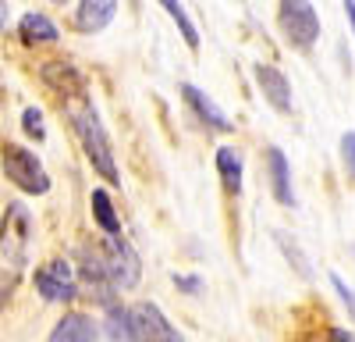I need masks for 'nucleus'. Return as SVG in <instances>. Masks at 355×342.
<instances>
[{"instance_id": "obj_1", "label": "nucleus", "mask_w": 355, "mask_h": 342, "mask_svg": "<svg viewBox=\"0 0 355 342\" xmlns=\"http://www.w3.org/2000/svg\"><path fill=\"white\" fill-rule=\"evenodd\" d=\"M68 118H71V125H75V132H78V139H82V150H85L89 164H93L110 186H117V182H121V175H117L114 150H110V136H107V129H103V122H100L96 107L89 104V100L68 104Z\"/></svg>"}, {"instance_id": "obj_2", "label": "nucleus", "mask_w": 355, "mask_h": 342, "mask_svg": "<svg viewBox=\"0 0 355 342\" xmlns=\"http://www.w3.org/2000/svg\"><path fill=\"white\" fill-rule=\"evenodd\" d=\"M100 256H103L107 282L114 285V289H135L139 285L142 261H139V253L132 250V243L125 236H107L103 246H100Z\"/></svg>"}, {"instance_id": "obj_3", "label": "nucleus", "mask_w": 355, "mask_h": 342, "mask_svg": "<svg viewBox=\"0 0 355 342\" xmlns=\"http://www.w3.org/2000/svg\"><path fill=\"white\" fill-rule=\"evenodd\" d=\"M0 164H4V175L21 189V193H33V196H43L50 193V175L43 171L40 157L33 150L18 147V142H8L4 154H0Z\"/></svg>"}, {"instance_id": "obj_4", "label": "nucleus", "mask_w": 355, "mask_h": 342, "mask_svg": "<svg viewBox=\"0 0 355 342\" xmlns=\"http://www.w3.org/2000/svg\"><path fill=\"white\" fill-rule=\"evenodd\" d=\"M277 22H281V33L295 50H309L320 40V15L313 4L306 0H284L277 8Z\"/></svg>"}, {"instance_id": "obj_5", "label": "nucleus", "mask_w": 355, "mask_h": 342, "mask_svg": "<svg viewBox=\"0 0 355 342\" xmlns=\"http://www.w3.org/2000/svg\"><path fill=\"white\" fill-rule=\"evenodd\" d=\"M128 318H132L135 342H185L182 335L171 328V321L164 318V310L157 303H132Z\"/></svg>"}, {"instance_id": "obj_6", "label": "nucleus", "mask_w": 355, "mask_h": 342, "mask_svg": "<svg viewBox=\"0 0 355 342\" xmlns=\"http://www.w3.org/2000/svg\"><path fill=\"white\" fill-rule=\"evenodd\" d=\"M36 289L50 303H68L75 296V275L68 261H50L36 271Z\"/></svg>"}, {"instance_id": "obj_7", "label": "nucleus", "mask_w": 355, "mask_h": 342, "mask_svg": "<svg viewBox=\"0 0 355 342\" xmlns=\"http://www.w3.org/2000/svg\"><path fill=\"white\" fill-rule=\"evenodd\" d=\"M256 82H259V90H263L266 104H270L274 111L291 114V107H295V100H291V82L284 79L281 68H274V65H259V68H256Z\"/></svg>"}, {"instance_id": "obj_8", "label": "nucleus", "mask_w": 355, "mask_h": 342, "mask_svg": "<svg viewBox=\"0 0 355 342\" xmlns=\"http://www.w3.org/2000/svg\"><path fill=\"white\" fill-rule=\"evenodd\" d=\"M182 97H185V104L199 114V118L206 122V125H210V129H217V132H231L234 125H231V118H227V114L210 100V97H206L202 90H199V86H192V82H182Z\"/></svg>"}, {"instance_id": "obj_9", "label": "nucleus", "mask_w": 355, "mask_h": 342, "mask_svg": "<svg viewBox=\"0 0 355 342\" xmlns=\"http://www.w3.org/2000/svg\"><path fill=\"white\" fill-rule=\"evenodd\" d=\"M266 168H270V193L281 207H295V189H291V168H288V157L270 147L266 150Z\"/></svg>"}, {"instance_id": "obj_10", "label": "nucleus", "mask_w": 355, "mask_h": 342, "mask_svg": "<svg viewBox=\"0 0 355 342\" xmlns=\"http://www.w3.org/2000/svg\"><path fill=\"white\" fill-rule=\"evenodd\" d=\"M114 15H117L114 0H82L75 8V28L78 33H100L114 22Z\"/></svg>"}, {"instance_id": "obj_11", "label": "nucleus", "mask_w": 355, "mask_h": 342, "mask_svg": "<svg viewBox=\"0 0 355 342\" xmlns=\"http://www.w3.org/2000/svg\"><path fill=\"white\" fill-rule=\"evenodd\" d=\"M11 243H18V264L25 261V243H28V214L21 204H8L4 228H0V246L11 253Z\"/></svg>"}, {"instance_id": "obj_12", "label": "nucleus", "mask_w": 355, "mask_h": 342, "mask_svg": "<svg viewBox=\"0 0 355 342\" xmlns=\"http://www.w3.org/2000/svg\"><path fill=\"white\" fill-rule=\"evenodd\" d=\"M96 335L100 332H96L93 318H85V314H64L46 342H96Z\"/></svg>"}, {"instance_id": "obj_13", "label": "nucleus", "mask_w": 355, "mask_h": 342, "mask_svg": "<svg viewBox=\"0 0 355 342\" xmlns=\"http://www.w3.org/2000/svg\"><path fill=\"white\" fill-rule=\"evenodd\" d=\"M18 33H21V40H25V43H53L57 36H61V33H57V25H53L46 15H40V11L21 15Z\"/></svg>"}, {"instance_id": "obj_14", "label": "nucleus", "mask_w": 355, "mask_h": 342, "mask_svg": "<svg viewBox=\"0 0 355 342\" xmlns=\"http://www.w3.org/2000/svg\"><path fill=\"white\" fill-rule=\"evenodd\" d=\"M217 171H220V179H224V189L231 196H239L242 193V154L234 150V147H220L217 150Z\"/></svg>"}, {"instance_id": "obj_15", "label": "nucleus", "mask_w": 355, "mask_h": 342, "mask_svg": "<svg viewBox=\"0 0 355 342\" xmlns=\"http://www.w3.org/2000/svg\"><path fill=\"white\" fill-rule=\"evenodd\" d=\"M89 204H93V218H96V225L103 228L107 236H121V218L114 214V204H110L107 189H93Z\"/></svg>"}, {"instance_id": "obj_16", "label": "nucleus", "mask_w": 355, "mask_h": 342, "mask_svg": "<svg viewBox=\"0 0 355 342\" xmlns=\"http://www.w3.org/2000/svg\"><path fill=\"white\" fill-rule=\"evenodd\" d=\"M274 239H277V246H281V253H284V261L295 268V271H299V278H313V268H309V256H306V250L299 246V243H295L288 232H274Z\"/></svg>"}, {"instance_id": "obj_17", "label": "nucleus", "mask_w": 355, "mask_h": 342, "mask_svg": "<svg viewBox=\"0 0 355 342\" xmlns=\"http://www.w3.org/2000/svg\"><path fill=\"white\" fill-rule=\"evenodd\" d=\"M107 339L110 342H135V332H132V318H128V307H110L107 310Z\"/></svg>"}, {"instance_id": "obj_18", "label": "nucleus", "mask_w": 355, "mask_h": 342, "mask_svg": "<svg viewBox=\"0 0 355 342\" xmlns=\"http://www.w3.org/2000/svg\"><path fill=\"white\" fill-rule=\"evenodd\" d=\"M167 15H171V22L182 28V36H185V43H189V50H199V33H196V25H192V18L185 15V8L182 4H174V0H164L160 4Z\"/></svg>"}, {"instance_id": "obj_19", "label": "nucleus", "mask_w": 355, "mask_h": 342, "mask_svg": "<svg viewBox=\"0 0 355 342\" xmlns=\"http://www.w3.org/2000/svg\"><path fill=\"white\" fill-rule=\"evenodd\" d=\"M331 285H334V293H338V300L345 303V310H348V318L355 321V289L341 278V275H331Z\"/></svg>"}, {"instance_id": "obj_20", "label": "nucleus", "mask_w": 355, "mask_h": 342, "mask_svg": "<svg viewBox=\"0 0 355 342\" xmlns=\"http://www.w3.org/2000/svg\"><path fill=\"white\" fill-rule=\"evenodd\" d=\"M21 129H25L28 136H36V139H43V136H46L40 107H25V111H21Z\"/></svg>"}, {"instance_id": "obj_21", "label": "nucleus", "mask_w": 355, "mask_h": 342, "mask_svg": "<svg viewBox=\"0 0 355 342\" xmlns=\"http://www.w3.org/2000/svg\"><path fill=\"white\" fill-rule=\"evenodd\" d=\"M341 161H345V171L355 182V132H345L341 136Z\"/></svg>"}, {"instance_id": "obj_22", "label": "nucleus", "mask_w": 355, "mask_h": 342, "mask_svg": "<svg viewBox=\"0 0 355 342\" xmlns=\"http://www.w3.org/2000/svg\"><path fill=\"white\" fill-rule=\"evenodd\" d=\"M174 285H178V289H182V293L196 296V293L202 289V278H199V275H174Z\"/></svg>"}, {"instance_id": "obj_23", "label": "nucleus", "mask_w": 355, "mask_h": 342, "mask_svg": "<svg viewBox=\"0 0 355 342\" xmlns=\"http://www.w3.org/2000/svg\"><path fill=\"white\" fill-rule=\"evenodd\" d=\"M327 342H355V332H348V328H331V332H327Z\"/></svg>"}, {"instance_id": "obj_24", "label": "nucleus", "mask_w": 355, "mask_h": 342, "mask_svg": "<svg viewBox=\"0 0 355 342\" xmlns=\"http://www.w3.org/2000/svg\"><path fill=\"white\" fill-rule=\"evenodd\" d=\"M345 15H348V22H352V28H355V0H348V4H345Z\"/></svg>"}, {"instance_id": "obj_25", "label": "nucleus", "mask_w": 355, "mask_h": 342, "mask_svg": "<svg viewBox=\"0 0 355 342\" xmlns=\"http://www.w3.org/2000/svg\"><path fill=\"white\" fill-rule=\"evenodd\" d=\"M8 18H11V8H8V4H0V28L8 25Z\"/></svg>"}]
</instances>
